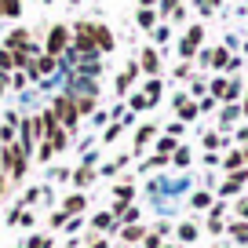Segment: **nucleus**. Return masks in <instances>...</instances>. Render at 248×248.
<instances>
[{
	"label": "nucleus",
	"instance_id": "nucleus-1",
	"mask_svg": "<svg viewBox=\"0 0 248 248\" xmlns=\"http://www.w3.org/2000/svg\"><path fill=\"white\" fill-rule=\"evenodd\" d=\"M51 113L59 117V124L66 128V132H73V128H77V121H80L77 102H73L70 95H59V99H55V109H51Z\"/></svg>",
	"mask_w": 248,
	"mask_h": 248
},
{
	"label": "nucleus",
	"instance_id": "nucleus-2",
	"mask_svg": "<svg viewBox=\"0 0 248 248\" xmlns=\"http://www.w3.org/2000/svg\"><path fill=\"white\" fill-rule=\"evenodd\" d=\"M66 47H70V30H66V26H51V33H47V44H44V55L59 59Z\"/></svg>",
	"mask_w": 248,
	"mask_h": 248
},
{
	"label": "nucleus",
	"instance_id": "nucleus-3",
	"mask_svg": "<svg viewBox=\"0 0 248 248\" xmlns=\"http://www.w3.org/2000/svg\"><path fill=\"white\" fill-rule=\"evenodd\" d=\"M139 70H146L150 77H157V70H161V55H157V47H146V51L139 55Z\"/></svg>",
	"mask_w": 248,
	"mask_h": 248
},
{
	"label": "nucleus",
	"instance_id": "nucleus-4",
	"mask_svg": "<svg viewBox=\"0 0 248 248\" xmlns=\"http://www.w3.org/2000/svg\"><path fill=\"white\" fill-rule=\"evenodd\" d=\"M245 179H248V171H245V168H237V171H230V179H226V183H223V190H219V194H223V197H230V194H237L241 186H245Z\"/></svg>",
	"mask_w": 248,
	"mask_h": 248
},
{
	"label": "nucleus",
	"instance_id": "nucleus-5",
	"mask_svg": "<svg viewBox=\"0 0 248 248\" xmlns=\"http://www.w3.org/2000/svg\"><path fill=\"white\" fill-rule=\"evenodd\" d=\"M92 33H95V47H99V51H113V33L106 30V26H92Z\"/></svg>",
	"mask_w": 248,
	"mask_h": 248
},
{
	"label": "nucleus",
	"instance_id": "nucleus-6",
	"mask_svg": "<svg viewBox=\"0 0 248 248\" xmlns=\"http://www.w3.org/2000/svg\"><path fill=\"white\" fill-rule=\"evenodd\" d=\"M208 59H212V66H216V70H223L226 62H230V51H226V47H212V51L201 55V62H208Z\"/></svg>",
	"mask_w": 248,
	"mask_h": 248
},
{
	"label": "nucleus",
	"instance_id": "nucleus-7",
	"mask_svg": "<svg viewBox=\"0 0 248 248\" xmlns=\"http://www.w3.org/2000/svg\"><path fill=\"white\" fill-rule=\"evenodd\" d=\"M47 142H51V150L59 154V150H66V146H70V132H66V128L59 124V128H55V132L47 135Z\"/></svg>",
	"mask_w": 248,
	"mask_h": 248
},
{
	"label": "nucleus",
	"instance_id": "nucleus-8",
	"mask_svg": "<svg viewBox=\"0 0 248 248\" xmlns=\"http://www.w3.org/2000/svg\"><path fill=\"white\" fill-rule=\"evenodd\" d=\"M175 109H179V117H183V121H194V117H197V106H194V102H186L183 92L175 95Z\"/></svg>",
	"mask_w": 248,
	"mask_h": 248
},
{
	"label": "nucleus",
	"instance_id": "nucleus-9",
	"mask_svg": "<svg viewBox=\"0 0 248 248\" xmlns=\"http://www.w3.org/2000/svg\"><path fill=\"white\" fill-rule=\"evenodd\" d=\"M62 212H66V216H77V212H84V194H73V197H66Z\"/></svg>",
	"mask_w": 248,
	"mask_h": 248
},
{
	"label": "nucleus",
	"instance_id": "nucleus-10",
	"mask_svg": "<svg viewBox=\"0 0 248 248\" xmlns=\"http://www.w3.org/2000/svg\"><path fill=\"white\" fill-rule=\"evenodd\" d=\"M135 73H139V66H135V62H132V66H128V70H124L121 77H117V92H121V95H124V88H128V84H132V80H135Z\"/></svg>",
	"mask_w": 248,
	"mask_h": 248
},
{
	"label": "nucleus",
	"instance_id": "nucleus-11",
	"mask_svg": "<svg viewBox=\"0 0 248 248\" xmlns=\"http://www.w3.org/2000/svg\"><path fill=\"white\" fill-rule=\"evenodd\" d=\"M135 22H139L142 30H154V26H157V15H154V8H142L139 15H135Z\"/></svg>",
	"mask_w": 248,
	"mask_h": 248
},
{
	"label": "nucleus",
	"instance_id": "nucleus-12",
	"mask_svg": "<svg viewBox=\"0 0 248 248\" xmlns=\"http://www.w3.org/2000/svg\"><path fill=\"white\" fill-rule=\"evenodd\" d=\"M150 139H154V124H142L139 132H135V150H142Z\"/></svg>",
	"mask_w": 248,
	"mask_h": 248
},
{
	"label": "nucleus",
	"instance_id": "nucleus-13",
	"mask_svg": "<svg viewBox=\"0 0 248 248\" xmlns=\"http://www.w3.org/2000/svg\"><path fill=\"white\" fill-rule=\"evenodd\" d=\"M51 70H55V59H51V55L37 59V66H33V73H37V77H44V73H51Z\"/></svg>",
	"mask_w": 248,
	"mask_h": 248
},
{
	"label": "nucleus",
	"instance_id": "nucleus-14",
	"mask_svg": "<svg viewBox=\"0 0 248 248\" xmlns=\"http://www.w3.org/2000/svg\"><path fill=\"white\" fill-rule=\"evenodd\" d=\"M11 70H15V55L8 47H0V73H11Z\"/></svg>",
	"mask_w": 248,
	"mask_h": 248
},
{
	"label": "nucleus",
	"instance_id": "nucleus-15",
	"mask_svg": "<svg viewBox=\"0 0 248 248\" xmlns=\"http://www.w3.org/2000/svg\"><path fill=\"white\" fill-rule=\"evenodd\" d=\"M230 233H233V241H237V245H248V223H233Z\"/></svg>",
	"mask_w": 248,
	"mask_h": 248
},
{
	"label": "nucleus",
	"instance_id": "nucleus-16",
	"mask_svg": "<svg viewBox=\"0 0 248 248\" xmlns=\"http://www.w3.org/2000/svg\"><path fill=\"white\" fill-rule=\"evenodd\" d=\"M146 99H150V106L161 99V80H157V77H154V80H146Z\"/></svg>",
	"mask_w": 248,
	"mask_h": 248
},
{
	"label": "nucleus",
	"instance_id": "nucleus-17",
	"mask_svg": "<svg viewBox=\"0 0 248 248\" xmlns=\"http://www.w3.org/2000/svg\"><path fill=\"white\" fill-rule=\"evenodd\" d=\"M92 179H95V171H92V164H84V168H80V171H77V175H73V183H77V186H88V183H92Z\"/></svg>",
	"mask_w": 248,
	"mask_h": 248
},
{
	"label": "nucleus",
	"instance_id": "nucleus-18",
	"mask_svg": "<svg viewBox=\"0 0 248 248\" xmlns=\"http://www.w3.org/2000/svg\"><path fill=\"white\" fill-rule=\"evenodd\" d=\"M121 237H124V241H142V237H146V230H142V226H124Z\"/></svg>",
	"mask_w": 248,
	"mask_h": 248
},
{
	"label": "nucleus",
	"instance_id": "nucleus-19",
	"mask_svg": "<svg viewBox=\"0 0 248 248\" xmlns=\"http://www.w3.org/2000/svg\"><path fill=\"white\" fill-rule=\"evenodd\" d=\"M237 95H241V80H230V84H226V92H223V95H219V99H226V102H233V99H237Z\"/></svg>",
	"mask_w": 248,
	"mask_h": 248
},
{
	"label": "nucleus",
	"instance_id": "nucleus-20",
	"mask_svg": "<svg viewBox=\"0 0 248 248\" xmlns=\"http://www.w3.org/2000/svg\"><path fill=\"white\" fill-rule=\"evenodd\" d=\"M4 15L18 18V15H22V0H4Z\"/></svg>",
	"mask_w": 248,
	"mask_h": 248
},
{
	"label": "nucleus",
	"instance_id": "nucleus-21",
	"mask_svg": "<svg viewBox=\"0 0 248 248\" xmlns=\"http://www.w3.org/2000/svg\"><path fill=\"white\" fill-rule=\"evenodd\" d=\"M157 154H164V157H168V154H175V139H171V135H164V139L157 142Z\"/></svg>",
	"mask_w": 248,
	"mask_h": 248
},
{
	"label": "nucleus",
	"instance_id": "nucleus-22",
	"mask_svg": "<svg viewBox=\"0 0 248 248\" xmlns=\"http://www.w3.org/2000/svg\"><path fill=\"white\" fill-rule=\"evenodd\" d=\"M95 226H99V230H113V216H109V212H99V216H95Z\"/></svg>",
	"mask_w": 248,
	"mask_h": 248
},
{
	"label": "nucleus",
	"instance_id": "nucleus-23",
	"mask_svg": "<svg viewBox=\"0 0 248 248\" xmlns=\"http://www.w3.org/2000/svg\"><path fill=\"white\" fill-rule=\"evenodd\" d=\"M179 237H183V241H197V226L194 223H183V226H179Z\"/></svg>",
	"mask_w": 248,
	"mask_h": 248
},
{
	"label": "nucleus",
	"instance_id": "nucleus-24",
	"mask_svg": "<svg viewBox=\"0 0 248 248\" xmlns=\"http://www.w3.org/2000/svg\"><path fill=\"white\" fill-rule=\"evenodd\" d=\"M51 157H55L51 142H40V150H37V161H51Z\"/></svg>",
	"mask_w": 248,
	"mask_h": 248
},
{
	"label": "nucleus",
	"instance_id": "nucleus-25",
	"mask_svg": "<svg viewBox=\"0 0 248 248\" xmlns=\"http://www.w3.org/2000/svg\"><path fill=\"white\" fill-rule=\"evenodd\" d=\"M241 164H245V161H241V150H237V154H230V157H226V171H237Z\"/></svg>",
	"mask_w": 248,
	"mask_h": 248
},
{
	"label": "nucleus",
	"instance_id": "nucleus-26",
	"mask_svg": "<svg viewBox=\"0 0 248 248\" xmlns=\"http://www.w3.org/2000/svg\"><path fill=\"white\" fill-rule=\"evenodd\" d=\"M168 37H171V30H168V26H157V30H154V40H157V44H164Z\"/></svg>",
	"mask_w": 248,
	"mask_h": 248
},
{
	"label": "nucleus",
	"instance_id": "nucleus-27",
	"mask_svg": "<svg viewBox=\"0 0 248 248\" xmlns=\"http://www.w3.org/2000/svg\"><path fill=\"white\" fill-rule=\"evenodd\" d=\"M121 128H124V124H121V121H117V124H109V128H106V142H113V139H117V135H121Z\"/></svg>",
	"mask_w": 248,
	"mask_h": 248
},
{
	"label": "nucleus",
	"instance_id": "nucleus-28",
	"mask_svg": "<svg viewBox=\"0 0 248 248\" xmlns=\"http://www.w3.org/2000/svg\"><path fill=\"white\" fill-rule=\"evenodd\" d=\"M208 204H212L208 194H194V208H208Z\"/></svg>",
	"mask_w": 248,
	"mask_h": 248
},
{
	"label": "nucleus",
	"instance_id": "nucleus-29",
	"mask_svg": "<svg viewBox=\"0 0 248 248\" xmlns=\"http://www.w3.org/2000/svg\"><path fill=\"white\" fill-rule=\"evenodd\" d=\"M175 4H179V0H161V11H164V15H175V11H179Z\"/></svg>",
	"mask_w": 248,
	"mask_h": 248
},
{
	"label": "nucleus",
	"instance_id": "nucleus-30",
	"mask_svg": "<svg viewBox=\"0 0 248 248\" xmlns=\"http://www.w3.org/2000/svg\"><path fill=\"white\" fill-rule=\"evenodd\" d=\"M92 106H95V99H80L77 102V113H92Z\"/></svg>",
	"mask_w": 248,
	"mask_h": 248
},
{
	"label": "nucleus",
	"instance_id": "nucleus-31",
	"mask_svg": "<svg viewBox=\"0 0 248 248\" xmlns=\"http://www.w3.org/2000/svg\"><path fill=\"white\" fill-rule=\"evenodd\" d=\"M146 106H150L146 95H135V99H132V109H146Z\"/></svg>",
	"mask_w": 248,
	"mask_h": 248
},
{
	"label": "nucleus",
	"instance_id": "nucleus-32",
	"mask_svg": "<svg viewBox=\"0 0 248 248\" xmlns=\"http://www.w3.org/2000/svg\"><path fill=\"white\" fill-rule=\"evenodd\" d=\"M237 113H241L237 106H226V109H223V124H230V121H233V117H237Z\"/></svg>",
	"mask_w": 248,
	"mask_h": 248
},
{
	"label": "nucleus",
	"instance_id": "nucleus-33",
	"mask_svg": "<svg viewBox=\"0 0 248 248\" xmlns=\"http://www.w3.org/2000/svg\"><path fill=\"white\" fill-rule=\"evenodd\" d=\"M135 219H139V208H128V204H124V223H135Z\"/></svg>",
	"mask_w": 248,
	"mask_h": 248
},
{
	"label": "nucleus",
	"instance_id": "nucleus-34",
	"mask_svg": "<svg viewBox=\"0 0 248 248\" xmlns=\"http://www.w3.org/2000/svg\"><path fill=\"white\" fill-rule=\"evenodd\" d=\"M175 164H179V168H183V164H190V154H186V150H175Z\"/></svg>",
	"mask_w": 248,
	"mask_h": 248
},
{
	"label": "nucleus",
	"instance_id": "nucleus-35",
	"mask_svg": "<svg viewBox=\"0 0 248 248\" xmlns=\"http://www.w3.org/2000/svg\"><path fill=\"white\" fill-rule=\"evenodd\" d=\"M146 248H161V233H146Z\"/></svg>",
	"mask_w": 248,
	"mask_h": 248
},
{
	"label": "nucleus",
	"instance_id": "nucleus-36",
	"mask_svg": "<svg viewBox=\"0 0 248 248\" xmlns=\"http://www.w3.org/2000/svg\"><path fill=\"white\" fill-rule=\"evenodd\" d=\"M26 80H30L26 73H15V77H11V88H26Z\"/></svg>",
	"mask_w": 248,
	"mask_h": 248
},
{
	"label": "nucleus",
	"instance_id": "nucleus-37",
	"mask_svg": "<svg viewBox=\"0 0 248 248\" xmlns=\"http://www.w3.org/2000/svg\"><path fill=\"white\" fill-rule=\"evenodd\" d=\"M8 88H11V77H8V73H0V99H4V92H8Z\"/></svg>",
	"mask_w": 248,
	"mask_h": 248
},
{
	"label": "nucleus",
	"instance_id": "nucleus-38",
	"mask_svg": "<svg viewBox=\"0 0 248 248\" xmlns=\"http://www.w3.org/2000/svg\"><path fill=\"white\" fill-rule=\"evenodd\" d=\"M168 135L175 139V135H183V121H175V124H168Z\"/></svg>",
	"mask_w": 248,
	"mask_h": 248
},
{
	"label": "nucleus",
	"instance_id": "nucleus-39",
	"mask_svg": "<svg viewBox=\"0 0 248 248\" xmlns=\"http://www.w3.org/2000/svg\"><path fill=\"white\" fill-rule=\"evenodd\" d=\"M26 248H47V241L44 237H30V245H26Z\"/></svg>",
	"mask_w": 248,
	"mask_h": 248
},
{
	"label": "nucleus",
	"instance_id": "nucleus-40",
	"mask_svg": "<svg viewBox=\"0 0 248 248\" xmlns=\"http://www.w3.org/2000/svg\"><path fill=\"white\" fill-rule=\"evenodd\" d=\"M237 139H241V142H248V128H241V132H237Z\"/></svg>",
	"mask_w": 248,
	"mask_h": 248
},
{
	"label": "nucleus",
	"instance_id": "nucleus-41",
	"mask_svg": "<svg viewBox=\"0 0 248 248\" xmlns=\"http://www.w3.org/2000/svg\"><path fill=\"white\" fill-rule=\"evenodd\" d=\"M88 248H109V245H106V241H92Z\"/></svg>",
	"mask_w": 248,
	"mask_h": 248
},
{
	"label": "nucleus",
	"instance_id": "nucleus-42",
	"mask_svg": "<svg viewBox=\"0 0 248 248\" xmlns=\"http://www.w3.org/2000/svg\"><path fill=\"white\" fill-rule=\"evenodd\" d=\"M139 4H142V8H154V4H157V0H139Z\"/></svg>",
	"mask_w": 248,
	"mask_h": 248
},
{
	"label": "nucleus",
	"instance_id": "nucleus-43",
	"mask_svg": "<svg viewBox=\"0 0 248 248\" xmlns=\"http://www.w3.org/2000/svg\"><path fill=\"white\" fill-rule=\"evenodd\" d=\"M241 216H245V223H248V204H241Z\"/></svg>",
	"mask_w": 248,
	"mask_h": 248
},
{
	"label": "nucleus",
	"instance_id": "nucleus-44",
	"mask_svg": "<svg viewBox=\"0 0 248 248\" xmlns=\"http://www.w3.org/2000/svg\"><path fill=\"white\" fill-rule=\"evenodd\" d=\"M241 161H245V164H248V150H241Z\"/></svg>",
	"mask_w": 248,
	"mask_h": 248
},
{
	"label": "nucleus",
	"instance_id": "nucleus-45",
	"mask_svg": "<svg viewBox=\"0 0 248 248\" xmlns=\"http://www.w3.org/2000/svg\"><path fill=\"white\" fill-rule=\"evenodd\" d=\"M241 113H248V95H245V109H241Z\"/></svg>",
	"mask_w": 248,
	"mask_h": 248
},
{
	"label": "nucleus",
	"instance_id": "nucleus-46",
	"mask_svg": "<svg viewBox=\"0 0 248 248\" xmlns=\"http://www.w3.org/2000/svg\"><path fill=\"white\" fill-rule=\"evenodd\" d=\"M0 15H4V0H0Z\"/></svg>",
	"mask_w": 248,
	"mask_h": 248
},
{
	"label": "nucleus",
	"instance_id": "nucleus-47",
	"mask_svg": "<svg viewBox=\"0 0 248 248\" xmlns=\"http://www.w3.org/2000/svg\"><path fill=\"white\" fill-rule=\"evenodd\" d=\"M44 4H51V0H44Z\"/></svg>",
	"mask_w": 248,
	"mask_h": 248
},
{
	"label": "nucleus",
	"instance_id": "nucleus-48",
	"mask_svg": "<svg viewBox=\"0 0 248 248\" xmlns=\"http://www.w3.org/2000/svg\"><path fill=\"white\" fill-rule=\"evenodd\" d=\"M164 248H171V245H164Z\"/></svg>",
	"mask_w": 248,
	"mask_h": 248
}]
</instances>
